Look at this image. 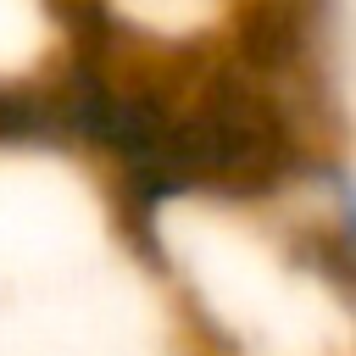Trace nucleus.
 <instances>
[{"instance_id": "obj_2", "label": "nucleus", "mask_w": 356, "mask_h": 356, "mask_svg": "<svg viewBox=\"0 0 356 356\" xmlns=\"http://www.w3.org/2000/svg\"><path fill=\"white\" fill-rule=\"evenodd\" d=\"M234 39L256 72H289L312 44V0H250Z\"/></svg>"}, {"instance_id": "obj_1", "label": "nucleus", "mask_w": 356, "mask_h": 356, "mask_svg": "<svg viewBox=\"0 0 356 356\" xmlns=\"http://www.w3.org/2000/svg\"><path fill=\"white\" fill-rule=\"evenodd\" d=\"M289 167H295V134L278 100L234 72H206L200 89L184 106H172L150 184L134 189L139 222H150V211L167 195H189V189L267 195L289 178Z\"/></svg>"}]
</instances>
